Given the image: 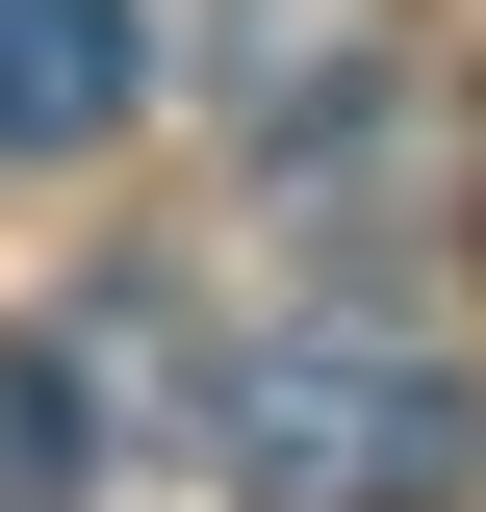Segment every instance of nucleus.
<instances>
[{
  "label": "nucleus",
  "instance_id": "obj_1",
  "mask_svg": "<svg viewBox=\"0 0 486 512\" xmlns=\"http://www.w3.org/2000/svg\"><path fill=\"white\" fill-rule=\"evenodd\" d=\"M205 461L256 512H461L486 487V384L435 333H256V359H205Z\"/></svg>",
  "mask_w": 486,
  "mask_h": 512
},
{
  "label": "nucleus",
  "instance_id": "obj_3",
  "mask_svg": "<svg viewBox=\"0 0 486 512\" xmlns=\"http://www.w3.org/2000/svg\"><path fill=\"white\" fill-rule=\"evenodd\" d=\"M77 487H103V410L52 333H0V512H77Z\"/></svg>",
  "mask_w": 486,
  "mask_h": 512
},
{
  "label": "nucleus",
  "instance_id": "obj_2",
  "mask_svg": "<svg viewBox=\"0 0 486 512\" xmlns=\"http://www.w3.org/2000/svg\"><path fill=\"white\" fill-rule=\"evenodd\" d=\"M154 103V26L128 0H0V154H103Z\"/></svg>",
  "mask_w": 486,
  "mask_h": 512
}]
</instances>
